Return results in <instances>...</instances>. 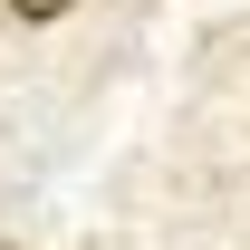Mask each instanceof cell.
<instances>
[{
    "label": "cell",
    "mask_w": 250,
    "mask_h": 250,
    "mask_svg": "<svg viewBox=\"0 0 250 250\" xmlns=\"http://www.w3.org/2000/svg\"><path fill=\"white\" fill-rule=\"evenodd\" d=\"M67 10H77V0H10V20H29V29L39 20H67Z\"/></svg>",
    "instance_id": "1"
}]
</instances>
